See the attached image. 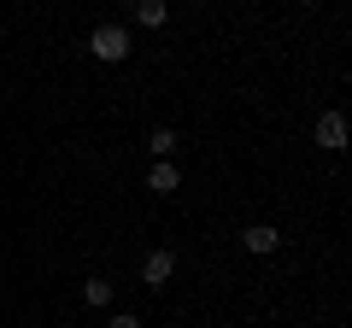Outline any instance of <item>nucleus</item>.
Here are the masks:
<instances>
[{"label":"nucleus","instance_id":"nucleus-1","mask_svg":"<svg viewBox=\"0 0 352 328\" xmlns=\"http://www.w3.org/2000/svg\"><path fill=\"white\" fill-rule=\"evenodd\" d=\"M88 53H94L100 65H124L129 59V30L124 24H100L94 36H88Z\"/></svg>","mask_w":352,"mask_h":328},{"label":"nucleus","instance_id":"nucleus-2","mask_svg":"<svg viewBox=\"0 0 352 328\" xmlns=\"http://www.w3.org/2000/svg\"><path fill=\"white\" fill-rule=\"evenodd\" d=\"M317 147H323V152H340V147H346V117H340V112H323V117H317Z\"/></svg>","mask_w":352,"mask_h":328},{"label":"nucleus","instance_id":"nucleus-3","mask_svg":"<svg viewBox=\"0 0 352 328\" xmlns=\"http://www.w3.org/2000/svg\"><path fill=\"white\" fill-rule=\"evenodd\" d=\"M170 276H176V253H147V264H141V281H147V288H164Z\"/></svg>","mask_w":352,"mask_h":328},{"label":"nucleus","instance_id":"nucleus-4","mask_svg":"<svg viewBox=\"0 0 352 328\" xmlns=\"http://www.w3.org/2000/svg\"><path fill=\"white\" fill-rule=\"evenodd\" d=\"M276 240H282V235H276L270 223H252L247 235H241V246H247V253H276Z\"/></svg>","mask_w":352,"mask_h":328},{"label":"nucleus","instance_id":"nucleus-5","mask_svg":"<svg viewBox=\"0 0 352 328\" xmlns=\"http://www.w3.org/2000/svg\"><path fill=\"white\" fill-rule=\"evenodd\" d=\"M147 188H153V194H176V188H182V176H176V164H170V159H159V164H153Z\"/></svg>","mask_w":352,"mask_h":328},{"label":"nucleus","instance_id":"nucleus-6","mask_svg":"<svg viewBox=\"0 0 352 328\" xmlns=\"http://www.w3.org/2000/svg\"><path fill=\"white\" fill-rule=\"evenodd\" d=\"M135 18H141L147 30H159L164 18H170V6H164V0H135Z\"/></svg>","mask_w":352,"mask_h":328},{"label":"nucleus","instance_id":"nucleus-7","mask_svg":"<svg viewBox=\"0 0 352 328\" xmlns=\"http://www.w3.org/2000/svg\"><path fill=\"white\" fill-rule=\"evenodd\" d=\"M147 147H153V159H170V152H176V129H153Z\"/></svg>","mask_w":352,"mask_h":328},{"label":"nucleus","instance_id":"nucleus-8","mask_svg":"<svg viewBox=\"0 0 352 328\" xmlns=\"http://www.w3.org/2000/svg\"><path fill=\"white\" fill-rule=\"evenodd\" d=\"M82 299H88V305H112V281H100V276L82 281Z\"/></svg>","mask_w":352,"mask_h":328},{"label":"nucleus","instance_id":"nucleus-9","mask_svg":"<svg viewBox=\"0 0 352 328\" xmlns=\"http://www.w3.org/2000/svg\"><path fill=\"white\" fill-rule=\"evenodd\" d=\"M106 328H141V323H135V316L124 311V316H112V323H106Z\"/></svg>","mask_w":352,"mask_h":328},{"label":"nucleus","instance_id":"nucleus-10","mask_svg":"<svg viewBox=\"0 0 352 328\" xmlns=\"http://www.w3.org/2000/svg\"><path fill=\"white\" fill-rule=\"evenodd\" d=\"M300 6H317V0H300Z\"/></svg>","mask_w":352,"mask_h":328}]
</instances>
